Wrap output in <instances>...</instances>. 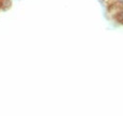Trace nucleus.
I'll return each instance as SVG.
<instances>
[{
    "instance_id": "f257e3e1",
    "label": "nucleus",
    "mask_w": 123,
    "mask_h": 116,
    "mask_svg": "<svg viewBox=\"0 0 123 116\" xmlns=\"http://www.w3.org/2000/svg\"><path fill=\"white\" fill-rule=\"evenodd\" d=\"M12 5V0H0V9L3 11H8Z\"/></svg>"
},
{
    "instance_id": "f03ea898",
    "label": "nucleus",
    "mask_w": 123,
    "mask_h": 116,
    "mask_svg": "<svg viewBox=\"0 0 123 116\" xmlns=\"http://www.w3.org/2000/svg\"><path fill=\"white\" fill-rule=\"evenodd\" d=\"M115 2H117V3H118V4L123 5V0H115Z\"/></svg>"
}]
</instances>
